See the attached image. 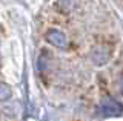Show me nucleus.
Listing matches in <instances>:
<instances>
[{
  "instance_id": "nucleus-1",
  "label": "nucleus",
  "mask_w": 123,
  "mask_h": 121,
  "mask_svg": "<svg viewBox=\"0 0 123 121\" xmlns=\"http://www.w3.org/2000/svg\"><path fill=\"white\" fill-rule=\"evenodd\" d=\"M111 55H112V46L105 43L94 46L91 51V60L95 66H105L111 60Z\"/></svg>"
},
{
  "instance_id": "nucleus-2",
  "label": "nucleus",
  "mask_w": 123,
  "mask_h": 121,
  "mask_svg": "<svg viewBox=\"0 0 123 121\" xmlns=\"http://www.w3.org/2000/svg\"><path fill=\"white\" fill-rule=\"evenodd\" d=\"M45 38L48 40V43H51L52 46H55V48L63 49V48L68 46L66 35H65L62 31H59V29H51V31H48L46 35H45Z\"/></svg>"
},
{
  "instance_id": "nucleus-3",
  "label": "nucleus",
  "mask_w": 123,
  "mask_h": 121,
  "mask_svg": "<svg viewBox=\"0 0 123 121\" xmlns=\"http://www.w3.org/2000/svg\"><path fill=\"white\" fill-rule=\"evenodd\" d=\"M100 112L105 116H120L122 115V106L120 103L114 100H105L100 106Z\"/></svg>"
},
{
  "instance_id": "nucleus-4",
  "label": "nucleus",
  "mask_w": 123,
  "mask_h": 121,
  "mask_svg": "<svg viewBox=\"0 0 123 121\" xmlns=\"http://www.w3.org/2000/svg\"><path fill=\"white\" fill-rule=\"evenodd\" d=\"M11 95H12V90H11L9 86H8L6 83H0V101L9 100Z\"/></svg>"
}]
</instances>
